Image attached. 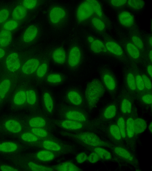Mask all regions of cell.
<instances>
[{
  "label": "cell",
  "mask_w": 152,
  "mask_h": 171,
  "mask_svg": "<svg viewBox=\"0 0 152 171\" xmlns=\"http://www.w3.org/2000/svg\"><path fill=\"white\" fill-rule=\"evenodd\" d=\"M61 134L82 145L90 148L97 147H109L110 144L101 139L95 134L89 131L76 133L62 132Z\"/></svg>",
  "instance_id": "cell-1"
},
{
  "label": "cell",
  "mask_w": 152,
  "mask_h": 171,
  "mask_svg": "<svg viewBox=\"0 0 152 171\" xmlns=\"http://www.w3.org/2000/svg\"><path fill=\"white\" fill-rule=\"evenodd\" d=\"M105 88L102 82L98 79H94L87 86L85 95L87 105L92 110L104 95Z\"/></svg>",
  "instance_id": "cell-2"
},
{
  "label": "cell",
  "mask_w": 152,
  "mask_h": 171,
  "mask_svg": "<svg viewBox=\"0 0 152 171\" xmlns=\"http://www.w3.org/2000/svg\"><path fill=\"white\" fill-rule=\"evenodd\" d=\"M32 147L59 152L63 154L72 153L75 148L72 145L57 139H42Z\"/></svg>",
  "instance_id": "cell-3"
},
{
  "label": "cell",
  "mask_w": 152,
  "mask_h": 171,
  "mask_svg": "<svg viewBox=\"0 0 152 171\" xmlns=\"http://www.w3.org/2000/svg\"><path fill=\"white\" fill-rule=\"evenodd\" d=\"M68 14L64 8L59 5H54L49 9L48 13V21L54 27L59 28L66 23Z\"/></svg>",
  "instance_id": "cell-4"
},
{
  "label": "cell",
  "mask_w": 152,
  "mask_h": 171,
  "mask_svg": "<svg viewBox=\"0 0 152 171\" xmlns=\"http://www.w3.org/2000/svg\"><path fill=\"white\" fill-rule=\"evenodd\" d=\"M26 129L25 124L15 118L7 119L0 123V131L10 136L16 137Z\"/></svg>",
  "instance_id": "cell-5"
},
{
  "label": "cell",
  "mask_w": 152,
  "mask_h": 171,
  "mask_svg": "<svg viewBox=\"0 0 152 171\" xmlns=\"http://www.w3.org/2000/svg\"><path fill=\"white\" fill-rule=\"evenodd\" d=\"M13 161L20 168L27 171H43L54 170L51 167L42 165L27 157H18Z\"/></svg>",
  "instance_id": "cell-6"
},
{
  "label": "cell",
  "mask_w": 152,
  "mask_h": 171,
  "mask_svg": "<svg viewBox=\"0 0 152 171\" xmlns=\"http://www.w3.org/2000/svg\"><path fill=\"white\" fill-rule=\"evenodd\" d=\"M25 150L24 145L18 141L4 140L0 141V154L10 156L19 154Z\"/></svg>",
  "instance_id": "cell-7"
},
{
  "label": "cell",
  "mask_w": 152,
  "mask_h": 171,
  "mask_svg": "<svg viewBox=\"0 0 152 171\" xmlns=\"http://www.w3.org/2000/svg\"><path fill=\"white\" fill-rule=\"evenodd\" d=\"M114 154L125 162L134 166H137L138 162L132 153L126 148L119 145L110 144L109 147Z\"/></svg>",
  "instance_id": "cell-8"
},
{
  "label": "cell",
  "mask_w": 152,
  "mask_h": 171,
  "mask_svg": "<svg viewBox=\"0 0 152 171\" xmlns=\"http://www.w3.org/2000/svg\"><path fill=\"white\" fill-rule=\"evenodd\" d=\"M101 82L105 89L112 96L117 93L118 84L116 78L114 74L108 69L102 70L100 74Z\"/></svg>",
  "instance_id": "cell-9"
},
{
  "label": "cell",
  "mask_w": 152,
  "mask_h": 171,
  "mask_svg": "<svg viewBox=\"0 0 152 171\" xmlns=\"http://www.w3.org/2000/svg\"><path fill=\"white\" fill-rule=\"evenodd\" d=\"M95 13L92 0L85 1L78 6L76 17L78 22L83 23L89 19Z\"/></svg>",
  "instance_id": "cell-10"
},
{
  "label": "cell",
  "mask_w": 152,
  "mask_h": 171,
  "mask_svg": "<svg viewBox=\"0 0 152 171\" xmlns=\"http://www.w3.org/2000/svg\"><path fill=\"white\" fill-rule=\"evenodd\" d=\"M63 154L59 152L42 149L29 154L26 157L38 163H45L51 161Z\"/></svg>",
  "instance_id": "cell-11"
},
{
  "label": "cell",
  "mask_w": 152,
  "mask_h": 171,
  "mask_svg": "<svg viewBox=\"0 0 152 171\" xmlns=\"http://www.w3.org/2000/svg\"><path fill=\"white\" fill-rule=\"evenodd\" d=\"M63 119H68L87 123L88 118L83 111L73 108H67L62 110L61 113Z\"/></svg>",
  "instance_id": "cell-12"
},
{
  "label": "cell",
  "mask_w": 152,
  "mask_h": 171,
  "mask_svg": "<svg viewBox=\"0 0 152 171\" xmlns=\"http://www.w3.org/2000/svg\"><path fill=\"white\" fill-rule=\"evenodd\" d=\"M26 127L41 128L49 131L51 130L53 126L49 121L44 116L35 115L30 117L25 124Z\"/></svg>",
  "instance_id": "cell-13"
},
{
  "label": "cell",
  "mask_w": 152,
  "mask_h": 171,
  "mask_svg": "<svg viewBox=\"0 0 152 171\" xmlns=\"http://www.w3.org/2000/svg\"><path fill=\"white\" fill-rule=\"evenodd\" d=\"M56 126L64 130L73 132H78L84 129L86 123L68 119L55 120L53 121Z\"/></svg>",
  "instance_id": "cell-14"
},
{
  "label": "cell",
  "mask_w": 152,
  "mask_h": 171,
  "mask_svg": "<svg viewBox=\"0 0 152 171\" xmlns=\"http://www.w3.org/2000/svg\"><path fill=\"white\" fill-rule=\"evenodd\" d=\"M82 58V52L80 47L74 45L70 48L67 57L68 66L72 68L77 66L80 64Z\"/></svg>",
  "instance_id": "cell-15"
},
{
  "label": "cell",
  "mask_w": 152,
  "mask_h": 171,
  "mask_svg": "<svg viewBox=\"0 0 152 171\" xmlns=\"http://www.w3.org/2000/svg\"><path fill=\"white\" fill-rule=\"evenodd\" d=\"M129 94L124 92L120 97V109L123 115H130L132 110V99Z\"/></svg>",
  "instance_id": "cell-16"
},
{
  "label": "cell",
  "mask_w": 152,
  "mask_h": 171,
  "mask_svg": "<svg viewBox=\"0 0 152 171\" xmlns=\"http://www.w3.org/2000/svg\"><path fill=\"white\" fill-rule=\"evenodd\" d=\"M16 137L18 141L23 145L31 147H32L34 144L42 140L26 129Z\"/></svg>",
  "instance_id": "cell-17"
},
{
  "label": "cell",
  "mask_w": 152,
  "mask_h": 171,
  "mask_svg": "<svg viewBox=\"0 0 152 171\" xmlns=\"http://www.w3.org/2000/svg\"><path fill=\"white\" fill-rule=\"evenodd\" d=\"M117 110V104L116 102H112L106 106L103 109L100 115L101 118L105 121L111 120L116 116Z\"/></svg>",
  "instance_id": "cell-18"
},
{
  "label": "cell",
  "mask_w": 152,
  "mask_h": 171,
  "mask_svg": "<svg viewBox=\"0 0 152 171\" xmlns=\"http://www.w3.org/2000/svg\"><path fill=\"white\" fill-rule=\"evenodd\" d=\"M6 64L8 69L14 72L17 70L20 66V62L17 53H12L9 54L6 59Z\"/></svg>",
  "instance_id": "cell-19"
},
{
  "label": "cell",
  "mask_w": 152,
  "mask_h": 171,
  "mask_svg": "<svg viewBox=\"0 0 152 171\" xmlns=\"http://www.w3.org/2000/svg\"><path fill=\"white\" fill-rule=\"evenodd\" d=\"M39 33V29L37 26L30 25L25 31L23 36V40L26 43L32 42L38 37Z\"/></svg>",
  "instance_id": "cell-20"
},
{
  "label": "cell",
  "mask_w": 152,
  "mask_h": 171,
  "mask_svg": "<svg viewBox=\"0 0 152 171\" xmlns=\"http://www.w3.org/2000/svg\"><path fill=\"white\" fill-rule=\"evenodd\" d=\"M40 64L39 60L37 58H32L28 60L23 64L22 70L25 74H31L37 70Z\"/></svg>",
  "instance_id": "cell-21"
},
{
  "label": "cell",
  "mask_w": 152,
  "mask_h": 171,
  "mask_svg": "<svg viewBox=\"0 0 152 171\" xmlns=\"http://www.w3.org/2000/svg\"><path fill=\"white\" fill-rule=\"evenodd\" d=\"M87 42L91 50L95 53H101L106 50L104 44L101 41L95 39L91 36L87 37Z\"/></svg>",
  "instance_id": "cell-22"
},
{
  "label": "cell",
  "mask_w": 152,
  "mask_h": 171,
  "mask_svg": "<svg viewBox=\"0 0 152 171\" xmlns=\"http://www.w3.org/2000/svg\"><path fill=\"white\" fill-rule=\"evenodd\" d=\"M26 129L41 139H57L50 131L43 128L26 127Z\"/></svg>",
  "instance_id": "cell-23"
},
{
  "label": "cell",
  "mask_w": 152,
  "mask_h": 171,
  "mask_svg": "<svg viewBox=\"0 0 152 171\" xmlns=\"http://www.w3.org/2000/svg\"><path fill=\"white\" fill-rule=\"evenodd\" d=\"M124 78L127 90L129 93L134 94L137 90L134 72L131 71L127 72L125 74Z\"/></svg>",
  "instance_id": "cell-24"
},
{
  "label": "cell",
  "mask_w": 152,
  "mask_h": 171,
  "mask_svg": "<svg viewBox=\"0 0 152 171\" xmlns=\"http://www.w3.org/2000/svg\"><path fill=\"white\" fill-rule=\"evenodd\" d=\"M51 58L56 64L60 65L63 64L66 59V52L62 48H57L52 52Z\"/></svg>",
  "instance_id": "cell-25"
},
{
  "label": "cell",
  "mask_w": 152,
  "mask_h": 171,
  "mask_svg": "<svg viewBox=\"0 0 152 171\" xmlns=\"http://www.w3.org/2000/svg\"><path fill=\"white\" fill-rule=\"evenodd\" d=\"M54 170L62 171H80V168L70 161H66L51 166Z\"/></svg>",
  "instance_id": "cell-26"
},
{
  "label": "cell",
  "mask_w": 152,
  "mask_h": 171,
  "mask_svg": "<svg viewBox=\"0 0 152 171\" xmlns=\"http://www.w3.org/2000/svg\"><path fill=\"white\" fill-rule=\"evenodd\" d=\"M42 103L44 108L47 113L52 114L54 110V104L53 98L49 92H46L44 93Z\"/></svg>",
  "instance_id": "cell-27"
},
{
  "label": "cell",
  "mask_w": 152,
  "mask_h": 171,
  "mask_svg": "<svg viewBox=\"0 0 152 171\" xmlns=\"http://www.w3.org/2000/svg\"><path fill=\"white\" fill-rule=\"evenodd\" d=\"M118 19L120 23L126 27H131L134 23L133 16L130 12L126 11L121 12L118 15Z\"/></svg>",
  "instance_id": "cell-28"
},
{
  "label": "cell",
  "mask_w": 152,
  "mask_h": 171,
  "mask_svg": "<svg viewBox=\"0 0 152 171\" xmlns=\"http://www.w3.org/2000/svg\"><path fill=\"white\" fill-rule=\"evenodd\" d=\"M66 98L70 104L75 106H80L83 102L81 95L75 90H72L68 91L66 94Z\"/></svg>",
  "instance_id": "cell-29"
},
{
  "label": "cell",
  "mask_w": 152,
  "mask_h": 171,
  "mask_svg": "<svg viewBox=\"0 0 152 171\" xmlns=\"http://www.w3.org/2000/svg\"><path fill=\"white\" fill-rule=\"evenodd\" d=\"M105 48L112 54L117 56L121 57L123 54V51L121 47L116 42L109 41L105 44Z\"/></svg>",
  "instance_id": "cell-30"
},
{
  "label": "cell",
  "mask_w": 152,
  "mask_h": 171,
  "mask_svg": "<svg viewBox=\"0 0 152 171\" xmlns=\"http://www.w3.org/2000/svg\"><path fill=\"white\" fill-rule=\"evenodd\" d=\"M126 138L132 140L135 136L134 118L132 115H129L126 120Z\"/></svg>",
  "instance_id": "cell-31"
},
{
  "label": "cell",
  "mask_w": 152,
  "mask_h": 171,
  "mask_svg": "<svg viewBox=\"0 0 152 171\" xmlns=\"http://www.w3.org/2000/svg\"><path fill=\"white\" fill-rule=\"evenodd\" d=\"M108 131L109 135L114 141L119 142L122 140L121 135L116 124L113 123L110 125Z\"/></svg>",
  "instance_id": "cell-32"
},
{
  "label": "cell",
  "mask_w": 152,
  "mask_h": 171,
  "mask_svg": "<svg viewBox=\"0 0 152 171\" xmlns=\"http://www.w3.org/2000/svg\"><path fill=\"white\" fill-rule=\"evenodd\" d=\"M90 149L95 152L99 156L100 159L109 161L112 159L111 153L107 150L101 147L91 148Z\"/></svg>",
  "instance_id": "cell-33"
},
{
  "label": "cell",
  "mask_w": 152,
  "mask_h": 171,
  "mask_svg": "<svg viewBox=\"0 0 152 171\" xmlns=\"http://www.w3.org/2000/svg\"><path fill=\"white\" fill-rule=\"evenodd\" d=\"M135 135L143 132L147 128V123L142 118H134Z\"/></svg>",
  "instance_id": "cell-34"
},
{
  "label": "cell",
  "mask_w": 152,
  "mask_h": 171,
  "mask_svg": "<svg viewBox=\"0 0 152 171\" xmlns=\"http://www.w3.org/2000/svg\"><path fill=\"white\" fill-rule=\"evenodd\" d=\"M12 35L10 31L3 30L0 32V46L5 47L10 43Z\"/></svg>",
  "instance_id": "cell-35"
},
{
  "label": "cell",
  "mask_w": 152,
  "mask_h": 171,
  "mask_svg": "<svg viewBox=\"0 0 152 171\" xmlns=\"http://www.w3.org/2000/svg\"><path fill=\"white\" fill-rule=\"evenodd\" d=\"M26 15V9L23 6L19 5L14 9L12 13V17L15 20H21L25 18Z\"/></svg>",
  "instance_id": "cell-36"
},
{
  "label": "cell",
  "mask_w": 152,
  "mask_h": 171,
  "mask_svg": "<svg viewBox=\"0 0 152 171\" xmlns=\"http://www.w3.org/2000/svg\"><path fill=\"white\" fill-rule=\"evenodd\" d=\"M126 49L129 55L133 59L136 60L140 58V53L139 50L133 44L131 43L127 44Z\"/></svg>",
  "instance_id": "cell-37"
},
{
  "label": "cell",
  "mask_w": 152,
  "mask_h": 171,
  "mask_svg": "<svg viewBox=\"0 0 152 171\" xmlns=\"http://www.w3.org/2000/svg\"><path fill=\"white\" fill-rule=\"evenodd\" d=\"M137 91L139 93L146 91L141 74L138 72H134Z\"/></svg>",
  "instance_id": "cell-38"
},
{
  "label": "cell",
  "mask_w": 152,
  "mask_h": 171,
  "mask_svg": "<svg viewBox=\"0 0 152 171\" xmlns=\"http://www.w3.org/2000/svg\"><path fill=\"white\" fill-rule=\"evenodd\" d=\"M26 102V92L20 90L15 95L13 98V102L15 104L20 106Z\"/></svg>",
  "instance_id": "cell-39"
},
{
  "label": "cell",
  "mask_w": 152,
  "mask_h": 171,
  "mask_svg": "<svg viewBox=\"0 0 152 171\" xmlns=\"http://www.w3.org/2000/svg\"><path fill=\"white\" fill-rule=\"evenodd\" d=\"M116 124L120 131L122 139H125L126 138V120L124 115H121L118 117Z\"/></svg>",
  "instance_id": "cell-40"
},
{
  "label": "cell",
  "mask_w": 152,
  "mask_h": 171,
  "mask_svg": "<svg viewBox=\"0 0 152 171\" xmlns=\"http://www.w3.org/2000/svg\"><path fill=\"white\" fill-rule=\"evenodd\" d=\"M11 85L10 80L5 79L0 83V97L3 99L9 91Z\"/></svg>",
  "instance_id": "cell-41"
},
{
  "label": "cell",
  "mask_w": 152,
  "mask_h": 171,
  "mask_svg": "<svg viewBox=\"0 0 152 171\" xmlns=\"http://www.w3.org/2000/svg\"><path fill=\"white\" fill-rule=\"evenodd\" d=\"M139 97L140 101L143 104L148 105H151L152 102L151 91H146L139 93Z\"/></svg>",
  "instance_id": "cell-42"
},
{
  "label": "cell",
  "mask_w": 152,
  "mask_h": 171,
  "mask_svg": "<svg viewBox=\"0 0 152 171\" xmlns=\"http://www.w3.org/2000/svg\"><path fill=\"white\" fill-rule=\"evenodd\" d=\"M26 102L29 105L33 106L35 104L37 101V96L35 92L30 89L26 92Z\"/></svg>",
  "instance_id": "cell-43"
},
{
  "label": "cell",
  "mask_w": 152,
  "mask_h": 171,
  "mask_svg": "<svg viewBox=\"0 0 152 171\" xmlns=\"http://www.w3.org/2000/svg\"><path fill=\"white\" fill-rule=\"evenodd\" d=\"M91 23L93 27L99 31H102L105 28V25L104 22L98 18H93L91 20Z\"/></svg>",
  "instance_id": "cell-44"
},
{
  "label": "cell",
  "mask_w": 152,
  "mask_h": 171,
  "mask_svg": "<svg viewBox=\"0 0 152 171\" xmlns=\"http://www.w3.org/2000/svg\"><path fill=\"white\" fill-rule=\"evenodd\" d=\"M127 3L132 9L136 10L142 9L144 6L145 3L142 0H129Z\"/></svg>",
  "instance_id": "cell-45"
},
{
  "label": "cell",
  "mask_w": 152,
  "mask_h": 171,
  "mask_svg": "<svg viewBox=\"0 0 152 171\" xmlns=\"http://www.w3.org/2000/svg\"><path fill=\"white\" fill-rule=\"evenodd\" d=\"M62 77L61 75L56 73L50 74L47 77V82L53 84L59 83L62 81Z\"/></svg>",
  "instance_id": "cell-46"
},
{
  "label": "cell",
  "mask_w": 152,
  "mask_h": 171,
  "mask_svg": "<svg viewBox=\"0 0 152 171\" xmlns=\"http://www.w3.org/2000/svg\"><path fill=\"white\" fill-rule=\"evenodd\" d=\"M48 70V65L45 62L40 64L36 71L37 76L39 78L43 77L46 74Z\"/></svg>",
  "instance_id": "cell-47"
},
{
  "label": "cell",
  "mask_w": 152,
  "mask_h": 171,
  "mask_svg": "<svg viewBox=\"0 0 152 171\" xmlns=\"http://www.w3.org/2000/svg\"><path fill=\"white\" fill-rule=\"evenodd\" d=\"M18 26L17 22L14 20H11L6 22L4 25V30L10 31L15 29Z\"/></svg>",
  "instance_id": "cell-48"
},
{
  "label": "cell",
  "mask_w": 152,
  "mask_h": 171,
  "mask_svg": "<svg viewBox=\"0 0 152 171\" xmlns=\"http://www.w3.org/2000/svg\"><path fill=\"white\" fill-rule=\"evenodd\" d=\"M37 0H24L23 1V6L26 9L32 10L35 8L38 4Z\"/></svg>",
  "instance_id": "cell-49"
},
{
  "label": "cell",
  "mask_w": 152,
  "mask_h": 171,
  "mask_svg": "<svg viewBox=\"0 0 152 171\" xmlns=\"http://www.w3.org/2000/svg\"><path fill=\"white\" fill-rule=\"evenodd\" d=\"M146 91H151L152 84L150 78L144 74H141Z\"/></svg>",
  "instance_id": "cell-50"
},
{
  "label": "cell",
  "mask_w": 152,
  "mask_h": 171,
  "mask_svg": "<svg viewBox=\"0 0 152 171\" xmlns=\"http://www.w3.org/2000/svg\"><path fill=\"white\" fill-rule=\"evenodd\" d=\"M18 167L10 164L0 163V170L1 171H18L20 170Z\"/></svg>",
  "instance_id": "cell-51"
},
{
  "label": "cell",
  "mask_w": 152,
  "mask_h": 171,
  "mask_svg": "<svg viewBox=\"0 0 152 171\" xmlns=\"http://www.w3.org/2000/svg\"><path fill=\"white\" fill-rule=\"evenodd\" d=\"M95 13L98 16H102V13L101 7L99 3L96 0H92Z\"/></svg>",
  "instance_id": "cell-52"
},
{
  "label": "cell",
  "mask_w": 152,
  "mask_h": 171,
  "mask_svg": "<svg viewBox=\"0 0 152 171\" xmlns=\"http://www.w3.org/2000/svg\"><path fill=\"white\" fill-rule=\"evenodd\" d=\"M132 41L133 44L138 48L142 49L143 45L141 39L137 36H134L132 37Z\"/></svg>",
  "instance_id": "cell-53"
},
{
  "label": "cell",
  "mask_w": 152,
  "mask_h": 171,
  "mask_svg": "<svg viewBox=\"0 0 152 171\" xmlns=\"http://www.w3.org/2000/svg\"><path fill=\"white\" fill-rule=\"evenodd\" d=\"M88 156L84 152L79 153L76 156L75 159L77 163L82 164L87 160Z\"/></svg>",
  "instance_id": "cell-54"
},
{
  "label": "cell",
  "mask_w": 152,
  "mask_h": 171,
  "mask_svg": "<svg viewBox=\"0 0 152 171\" xmlns=\"http://www.w3.org/2000/svg\"><path fill=\"white\" fill-rule=\"evenodd\" d=\"M100 158L96 153L93 151L88 156L87 160L90 162L94 163L98 162Z\"/></svg>",
  "instance_id": "cell-55"
},
{
  "label": "cell",
  "mask_w": 152,
  "mask_h": 171,
  "mask_svg": "<svg viewBox=\"0 0 152 171\" xmlns=\"http://www.w3.org/2000/svg\"><path fill=\"white\" fill-rule=\"evenodd\" d=\"M9 15V11L7 9H3L0 10V23L6 21L8 18Z\"/></svg>",
  "instance_id": "cell-56"
},
{
  "label": "cell",
  "mask_w": 152,
  "mask_h": 171,
  "mask_svg": "<svg viewBox=\"0 0 152 171\" xmlns=\"http://www.w3.org/2000/svg\"><path fill=\"white\" fill-rule=\"evenodd\" d=\"M111 4L115 7H120L124 5L126 3V0H112L110 1Z\"/></svg>",
  "instance_id": "cell-57"
},
{
  "label": "cell",
  "mask_w": 152,
  "mask_h": 171,
  "mask_svg": "<svg viewBox=\"0 0 152 171\" xmlns=\"http://www.w3.org/2000/svg\"><path fill=\"white\" fill-rule=\"evenodd\" d=\"M152 67L151 64L148 65L146 68V71L148 74L149 76L151 78L152 77Z\"/></svg>",
  "instance_id": "cell-58"
},
{
  "label": "cell",
  "mask_w": 152,
  "mask_h": 171,
  "mask_svg": "<svg viewBox=\"0 0 152 171\" xmlns=\"http://www.w3.org/2000/svg\"><path fill=\"white\" fill-rule=\"evenodd\" d=\"M5 52L2 49L0 48V59L3 58L5 55Z\"/></svg>",
  "instance_id": "cell-59"
},
{
  "label": "cell",
  "mask_w": 152,
  "mask_h": 171,
  "mask_svg": "<svg viewBox=\"0 0 152 171\" xmlns=\"http://www.w3.org/2000/svg\"><path fill=\"white\" fill-rule=\"evenodd\" d=\"M152 51L151 50L150 51L149 53L148 57L149 58V59L151 62L152 61Z\"/></svg>",
  "instance_id": "cell-60"
},
{
  "label": "cell",
  "mask_w": 152,
  "mask_h": 171,
  "mask_svg": "<svg viewBox=\"0 0 152 171\" xmlns=\"http://www.w3.org/2000/svg\"><path fill=\"white\" fill-rule=\"evenodd\" d=\"M148 129L151 133L152 132V123L151 122L149 126Z\"/></svg>",
  "instance_id": "cell-61"
},
{
  "label": "cell",
  "mask_w": 152,
  "mask_h": 171,
  "mask_svg": "<svg viewBox=\"0 0 152 171\" xmlns=\"http://www.w3.org/2000/svg\"><path fill=\"white\" fill-rule=\"evenodd\" d=\"M149 43L151 47L152 46V37H150L149 39Z\"/></svg>",
  "instance_id": "cell-62"
},
{
  "label": "cell",
  "mask_w": 152,
  "mask_h": 171,
  "mask_svg": "<svg viewBox=\"0 0 152 171\" xmlns=\"http://www.w3.org/2000/svg\"><path fill=\"white\" fill-rule=\"evenodd\" d=\"M1 98L0 97V100H1Z\"/></svg>",
  "instance_id": "cell-63"
}]
</instances>
